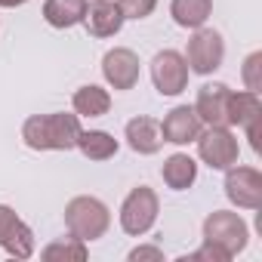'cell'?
<instances>
[{"label":"cell","mask_w":262,"mask_h":262,"mask_svg":"<svg viewBox=\"0 0 262 262\" xmlns=\"http://www.w3.org/2000/svg\"><path fill=\"white\" fill-rule=\"evenodd\" d=\"M80 117L68 111L31 114L22 123V142L31 151H71L80 136Z\"/></svg>","instance_id":"6da1fadb"},{"label":"cell","mask_w":262,"mask_h":262,"mask_svg":"<svg viewBox=\"0 0 262 262\" xmlns=\"http://www.w3.org/2000/svg\"><path fill=\"white\" fill-rule=\"evenodd\" d=\"M111 225V210L93 198V194H77L65 204V228L71 237L90 244V241H99Z\"/></svg>","instance_id":"7a4b0ae2"},{"label":"cell","mask_w":262,"mask_h":262,"mask_svg":"<svg viewBox=\"0 0 262 262\" xmlns=\"http://www.w3.org/2000/svg\"><path fill=\"white\" fill-rule=\"evenodd\" d=\"M158 213H161V201H158L155 188L136 185L120 204V228L129 237H142V234H148L155 228Z\"/></svg>","instance_id":"3957f363"},{"label":"cell","mask_w":262,"mask_h":262,"mask_svg":"<svg viewBox=\"0 0 262 262\" xmlns=\"http://www.w3.org/2000/svg\"><path fill=\"white\" fill-rule=\"evenodd\" d=\"M198 158L210 167V170H219L225 173L228 167L237 164V155H241V142L237 136L231 133V126H207L198 133Z\"/></svg>","instance_id":"277c9868"},{"label":"cell","mask_w":262,"mask_h":262,"mask_svg":"<svg viewBox=\"0 0 262 262\" xmlns=\"http://www.w3.org/2000/svg\"><path fill=\"white\" fill-rule=\"evenodd\" d=\"M204 241L222 247V250L234 259V256L247 247V241H250V228H247V222L241 219V213H231V210H213V213L204 219Z\"/></svg>","instance_id":"5b68a950"},{"label":"cell","mask_w":262,"mask_h":262,"mask_svg":"<svg viewBox=\"0 0 262 262\" xmlns=\"http://www.w3.org/2000/svg\"><path fill=\"white\" fill-rule=\"evenodd\" d=\"M222 59H225V40L219 31L213 28H194V34L188 37V47H185V62H188V71L191 74H213L222 68Z\"/></svg>","instance_id":"8992f818"},{"label":"cell","mask_w":262,"mask_h":262,"mask_svg":"<svg viewBox=\"0 0 262 262\" xmlns=\"http://www.w3.org/2000/svg\"><path fill=\"white\" fill-rule=\"evenodd\" d=\"M188 62L176 50H161L151 59V83L161 96H179L188 86Z\"/></svg>","instance_id":"52a82bcc"},{"label":"cell","mask_w":262,"mask_h":262,"mask_svg":"<svg viewBox=\"0 0 262 262\" xmlns=\"http://www.w3.org/2000/svg\"><path fill=\"white\" fill-rule=\"evenodd\" d=\"M225 198L237 210L262 207V173L256 167H228L225 170Z\"/></svg>","instance_id":"ba28073f"},{"label":"cell","mask_w":262,"mask_h":262,"mask_svg":"<svg viewBox=\"0 0 262 262\" xmlns=\"http://www.w3.org/2000/svg\"><path fill=\"white\" fill-rule=\"evenodd\" d=\"M102 77L111 90H133L139 83V56L126 47H114L102 56Z\"/></svg>","instance_id":"9c48e42d"},{"label":"cell","mask_w":262,"mask_h":262,"mask_svg":"<svg viewBox=\"0 0 262 262\" xmlns=\"http://www.w3.org/2000/svg\"><path fill=\"white\" fill-rule=\"evenodd\" d=\"M228 99H231V86L228 83H204L198 90V102L194 111L201 117L204 126H228Z\"/></svg>","instance_id":"30bf717a"},{"label":"cell","mask_w":262,"mask_h":262,"mask_svg":"<svg viewBox=\"0 0 262 262\" xmlns=\"http://www.w3.org/2000/svg\"><path fill=\"white\" fill-rule=\"evenodd\" d=\"M123 22H126V19H123V13H120V7L114 4V0H90L80 25L86 28V34H90V37L105 40V37L120 34Z\"/></svg>","instance_id":"8fae6325"},{"label":"cell","mask_w":262,"mask_h":262,"mask_svg":"<svg viewBox=\"0 0 262 262\" xmlns=\"http://www.w3.org/2000/svg\"><path fill=\"white\" fill-rule=\"evenodd\" d=\"M201 129H204V123H201L194 105H176L161 120V136L170 145H188V142H194Z\"/></svg>","instance_id":"7c38bea8"},{"label":"cell","mask_w":262,"mask_h":262,"mask_svg":"<svg viewBox=\"0 0 262 262\" xmlns=\"http://www.w3.org/2000/svg\"><path fill=\"white\" fill-rule=\"evenodd\" d=\"M123 139H126V145L133 148L136 155H158L161 151V145H164V136H161V123L155 120V117H145V114H139V117H133V120H126V126H123Z\"/></svg>","instance_id":"4fadbf2b"},{"label":"cell","mask_w":262,"mask_h":262,"mask_svg":"<svg viewBox=\"0 0 262 262\" xmlns=\"http://www.w3.org/2000/svg\"><path fill=\"white\" fill-rule=\"evenodd\" d=\"M161 176H164L167 188H173V191H185V188H191V185L198 182V161L188 158L185 151H176V155H170V158L164 161Z\"/></svg>","instance_id":"5bb4252c"},{"label":"cell","mask_w":262,"mask_h":262,"mask_svg":"<svg viewBox=\"0 0 262 262\" xmlns=\"http://www.w3.org/2000/svg\"><path fill=\"white\" fill-rule=\"evenodd\" d=\"M74 148H80V155L86 161H111L120 145H117V139L111 133H105V129H80Z\"/></svg>","instance_id":"9a60e30c"},{"label":"cell","mask_w":262,"mask_h":262,"mask_svg":"<svg viewBox=\"0 0 262 262\" xmlns=\"http://www.w3.org/2000/svg\"><path fill=\"white\" fill-rule=\"evenodd\" d=\"M86 13V0H47L43 4V19L53 28H74L83 22Z\"/></svg>","instance_id":"2e32d148"},{"label":"cell","mask_w":262,"mask_h":262,"mask_svg":"<svg viewBox=\"0 0 262 262\" xmlns=\"http://www.w3.org/2000/svg\"><path fill=\"white\" fill-rule=\"evenodd\" d=\"M210 13H213V0H173V4H170L173 22L179 28H188V31L204 28Z\"/></svg>","instance_id":"e0dca14e"},{"label":"cell","mask_w":262,"mask_h":262,"mask_svg":"<svg viewBox=\"0 0 262 262\" xmlns=\"http://www.w3.org/2000/svg\"><path fill=\"white\" fill-rule=\"evenodd\" d=\"M71 105H74V114L77 117H102L111 108V96H108V90H102L96 83H86V86L74 90Z\"/></svg>","instance_id":"ac0fdd59"},{"label":"cell","mask_w":262,"mask_h":262,"mask_svg":"<svg viewBox=\"0 0 262 262\" xmlns=\"http://www.w3.org/2000/svg\"><path fill=\"white\" fill-rule=\"evenodd\" d=\"M262 114V102H259V93L253 90H231V99H228V126H247L253 117Z\"/></svg>","instance_id":"d6986e66"},{"label":"cell","mask_w":262,"mask_h":262,"mask_svg":"<svg viewBox=\"0 0 262 262\" xmlns=\"http://www.w3.org/2000/svg\"><path fill=\"white\" fill-rule=\"evenodd\" d=\"M0 247H4L10 256H16V259H28V256H34V231H31V225L19 219V222L10 228V234L0 241Z\"/></svg>","instance_id":"ffe728a7"},{"label":"cell","mask_w":262,"mask_h":262,"mask_svg":"<svg viewBox=\"0 0 262 262\" xmlns=\"http://www.w3.org/2000/svg\"><path fill=\"white\" fill-rule=\"evenodd\" d=\"M40 256L47 259V262H56V259H74V262H83L86 259V244L83 241H77V237H65V241H53L50 247H43L40 250Z\"/></svg>","instance_id":"44dd1931"},{"label":"cell","mask_w":262,"mask_h":262,"mask_svg":"<svg viewBox=\"0 0 262 262\" xmlns=\"http://www.w3.org/2000/svg\"><path fill=\"white\" fill-rule=\"evenodd\" d=\"M244 83H247V90H253V93H259L262 90V53H250L247 59H244Z\"/></svg>","instance_id":"7402d4cb"},{"label":"cell","mask_w":262,"mask_h":262,"mask_svg":"<svg viewBox=\"0 0 262 262\" xmlns=\"http://www.w3.org/2000/svg\"><path fill=\"white\" fill-rule=\"evenodd\" d=\"M117 7L123 13V19H148L158 7V0H117Z\"/></svg>","instance_id":"603a6c76"},{"label":"cell","mask_w":262,"mask_h":262,"mask_svg":"<svg viewBox=\"0 0 262 262\" xmlns=\"http://www.w3.org/2000/svg\"><path fill=\"white\" fill-rule=\"evenodd\" d=\"M182 262H231V256L222 250V247H216V244H201L194 253H188V256H182Z\"/></svg>","instance_id":"cb8c5ba5"},{"label":"cell","mask_w":262,"mask_h":262,"mask_svg":"<svg viewBox=\"0 0 262 262\" xmlns=\"http://www.w3.org/2000/svg\"><path fill=\"white\" fill-rule=\"evenodd\" d=\"M129 262H142V259H151V262H164V250L161 247H136V250H129L126 256Z\"/></svg>","instance_id":"d4e9b609"},{"label":"cell","mask_w":262,"mask_h":262,"mask_svg":"<svg viewBox=\"0 0 262 262\" xmlns=\"http://www.w3.org/2000/svg\"><path fill=\"white\" fill-rule=\"evenodd\" d=\"M16 222H19L16 210H13V207H7V204H0V241L10 234V228H13Z\"/></svg>","instance_id":"484cf974"},{"label":"cell","mask_w":262,"mask_h":262,"mask_svg":"<svg viewBox=\"0 0 262 262\" xmlns=\"http://www.w3.org/2000/svg\"><path fill=\"white\" fill-rule=\"evenodd\" d=\"M259 126H262V114L259 117H253L244 129H247V139H250V145H253V151L259 155Z\"/></svg>","instance_id":"4316f807"},{"label":"cell","mask_w":262,"mask_h":262,"mask_svg":"<svg viewBox=\"0 0 262 262\" xmlns=\"http://www.w3.org/2000/svg\"><path fill=\"white\" fill-rule=\"evenodd\" d=\"M28 0H0V7L4 10H16V7H25Z\"/></svg>","instance_id":"83f0119b"}]
</instances>
